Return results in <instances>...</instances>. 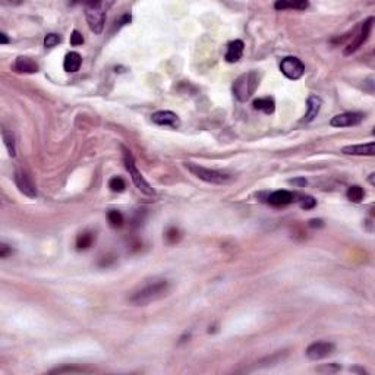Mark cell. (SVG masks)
<instances>
[{
  "mask_svg": "<svg viewBox=\"0 0 375 375\" xmlns=\"http://www.w3.org/2000/svg\"><path fill=\"white\" fill-rule=\"evenodd\" d=\"M169 280L166 279H153L145 281L138 290H135L132 296L129 297V302L136 307H144L154 301H159L169 292Z\"/></svg>",
  "mask_w": 375,
  "mask_h": 375,
  "instance_id": "obj_1",
  "label": "cell"
},
{
  "mask_svg": "<svg viewBox=\"0 0 375 375\" xmlns=\"http://www.w3.org/2000/svg\"><path fill=\"white\" fill-rule=\"evenodd\" d=\"M261 81V73L256 70H249L246 73H242L239 78H236L232 87V93L236 100L246 101L252 97V94L256 91L258 85Z\"/></svg>",
  "mask_w": 375,
  "mask_h": 375,
  "instance_id": "obj_2",
  "label": "cell"
},
{
  "mask_svg": "<svg viewBox=\"0 0 375 375\" xmlns=\"http://www.w3.org/2000/svg\"><path fill=\"white\" fill-rule=\"evenodd\" d=\"M106 3L103 2H91L85 5V16L87 22L95 34H101L106 24Z\"/></svg>",
  "mask_w": 375,
  "mask_h": 375,
  "instance_id": "obj_3",
  "label": "cell"
},
{
  "mask_svg": "<svg viewBox=\"0 0 375 375\" xmlns=\"http://www.w3.org/2000/svg\"><path fill=\"white\" fill-rule=\"evenodd\" d=\"M186 169L197 176L198 179H201L207 183H213V185H224L232 180V176L223 173V172H217V170H211L207 167H202L200 164H194V163H186Z\"/></svg>",
  "mask_w": 375,
  "mask_h": 375,
  "instance_id": "obj_4",
  "label": "cell"
},
{
  "mask_svg": "<svg viewBox=\"0 0 375 375\" xmlns=\"http://www.w3.org/2000/svg\"><path fill=\"white\" fill-rule=\"evenodd\" d=\"M123 151H125V153H123L125 167H126V170L129 172V174H131L135 186L138 188L142 194H145V195H154V189L149 186V183L145 180V177H144L142 173L136 169V164H135V160L134 157H132V154H131V151H128V149H123Z\"/></svg>",
  "mask_w": 375,
  "mask_h": 375,
  "instance_id": "obj_5",
  "label": "cell"
},
{
  "mask_svg": "<svg viewBox=\"0 0 375 375\" xmlns=\"http://www.w3.org/2000/svg\"><path fill=\"white\" fill-rule=\"evenodd\" d=\"M280 70L286 78L295 81L299 80L305 73V65L302 63L301 59L293 57V56H289V57H284L281 60Z\"/></svg>",
  "mask_w": 375,
  "mask_h": 375,
  "instance_id": "obj_6",
  "label": "cell"
},
{
  "mask_svg": "<svg viewBox=\"0 0 375 375\" xmlns=\"http://www.w3.org/2000/svg\"><path fill=\"white\" fill-rule=\"evenodd\" d=\"M14 180L15 185L18 186V189L27 195L29 198H35L37 197V188H35V183L32 180V177L25 172V170H21L18 169L14 174Z\"/></svg>",
  "mask_w": 375,
  "mask_h": 375,
  "instance_id": "obj_7",
  "label": "cell"
},
{
  "mask_svg": "<svg viewBox=\"0 0 375 375\" xmlns=\"http://www.w3.org/2000/svg\"><path fill=\"white\" fill-rule=\"evenodd\" d=\"M374 21H375L374 16H369V18H368V19L362 24L361 29H359V32H358V35L355 37V40L352 41L348 47H346V50H345V54H346V56L355 53V52L361 47L362 44L369 39V34H371V31H372Z\"/></svg>",
  "mask_w": 375,
  "mask_h": 375,
  "instance_id": "obj_8",
  "label": "cell"
},
{
  "mask_svg": "<svg viewBox=\"0 0 375 375\" xmlns=\"http://www.w3.org/2000/svg\"><path fill=\"white\" fill-rule=\"evenodd\" d=\"M335 346L331 342H315L307 349V356L311 361H321L334 353Z\"/></svg>",
  "mask_w": 375,
  "mask_h": 375,
  "instance_id": "obj_9",
  "label": "cell"
},
{
  "mask_svg": "<svg viewBox=\"0 0 375 375\" xmlns=\"http://www.w3.org/2000/svg\"><path fill=\"white\" fill-rule=\"evenodd\" d=\"M363 113H355V111H349V113H342L334 116L330 125L334 128H348V126H356L363 121Z\"/></svg>",
  "mask_w": 375,
  "mask_h": 375,
  "instance_id": "obj_10",
  "label": "cell"
},
{
  "mask_svg": "<svg viewBox=\"0 0 375 375\" xmlns=\"http://www.w3.org/2000/svg\"><path fill=\"white\" fill-rule=\"evenodd\" d=\"M151 121L156 125H160V126H170V128H177L180 125L179 121V116L173 113V111H169V110H160V111H156L151 115Z\"/></svg>",
  "mask_w": 375,
  "mask_h": 375,
  "instance_id": "obj_11",
  "label": "cell"
},
{
  "mask_svg": "<svg viewBox=\"0 0 375 375\" xmlns=\"http://www.w3.org/2000/svg\"><path fill=\"white\" fill-rule=\"evenodd\" d=\"M293 201H296V194L290 192V191H276L273 194H270L268 197V204L274 205V207H284L289 205Z\"/></svg>",
  "mask_w": 375,
  "mask_h": 375,
  "instance_id": "obj_12",
  "label": "cell"
},
{
  "mask_svg": "<svg viewBox=\"0 0 375 375\" xmlns=\"http://www.w3.org/2000/svg\"><path fill=\"white\" fill-rule=\"evenodd\" d=\"M343 154L348 156H374L375 154V144L374 141L368 144H359V145H348L342 148Z\"/></svg>",
  "mask_w": 375,
  "mask_h": 375,
  "instance_id": "obj_13",
  "label": "cell"
},
{
  "mask_svg": "<svg viewBox=\"0 0 375 375\" xmlns=\"http://www.w3.org/2000/svg\"><path fill=\"white\" fill-rule=\"evenodd\" d=\"M15 70L21 72V73H35V72H39V65L31 57L19 56L15 60Z\"/></svg>",
  "mask_w": 375,
  "mask_h": 375,
  "instance_id": "obj_14",
  "label": "cell"
},
{
  "mask_svg": "<svg viewBox=\"0 0 375 375\" xmlns=\"http://www.w3.org/2000/svg\"><path fill=\"white\" fill-rule=\"evenodd\" d=\"M243 49H245V44L242 40H235L230 41L228 44V52H226V60L229 63H236L243 54Z\"/></svg>",
  "mask_w": 375,
  "mask_h": 375,
  "instance_id": "obj_15",
  "label": "cell"
},
{
  "mask_svg": "<svg viewBox=\"0 0 375 375\" xmlns=\"http://www.w3.org/2000/svg\"><path fill=\"white\" fill-rule=\"evenodd\" d=\"M308 110H307V113H305V116H304V119L302 122H305V123H309V122H312L315 118H317V115L320 113V108H321V98L320 97H317V95H311L308 98Z\"/></svg>",
  "mask_w": 375,
  "mask_h": 375,
  "instance_id": "obj_16",
  "label": "cell"
},
{
  "mask_svg": "<svg viewBox=\"0 0 375 375\" xmlns=\"http://www.w3.org/2000/svg\"><path fill=\"white\" fill-rule=\"evenodd\" d=\"M81 63H82V57L80 53L77 52H70L65 56V60H63V69L66 72H77L80 70Z\"/></svg>",
  "mask_w": 375,
  "mask_h": 375,
  "instance_id": "obj_17",
  "label": "cell"
},
{
  "mask_svg": "<svg viewBox=\"0 0 375 375\" xmlns=\"http://www.w3.org/2000/svg\"><path fill=\"white\" fill-rule=\"evenodd\" d=\"M254 108L255 110H259V111H264L266 115H271L274 113L276 110V103L273 98L270 97H264V98H258L254 101Z\"/></svg>",
  "mask_w": 375,
  "mask_h": 375,
  "instance_id": "obj_18",
  "label": "cell"
},
{
  "mask_svg": "<svg viewBox=\"0 0 375 375\" xmlns=\"http://www.w3.org/2000/svg\"><path fill=\"white\" fill-rule=\"evenodd\" d=\"M309 6L308 2H277L276 5H274V8L277 9V11H283V9H307Z\"/></svg>",
  "mask_w": 375,
  "mask_h": 375,
  "instance_id": "obj_19",
  "label": "cell"
},
{
  "mask_svg": "<svg viewBox=\"0 0 375 375\" xmlns=\"http://www.w3.org/2000/svg\"><path fill=\"white\" fill-rule=\"evenodd\" d=\"M94 242V235L91 232H82L77 238V248L78 249H88Z\"/></svg>",
  "mask_w": 375,
  "mask_h": 375,
  "instance_id": "obj_20",
  "label": "cell"
},
{
  "mask_svg": "<svg viewBox=\"0 0 375 375\" xmlns=\"http://www.w3.org/2000/svg\"><path fill=\"white\" fill-rule=\"evenodd\" d=\"M363 195H365V192L359 185H353L348 189V198L352 202H356V204L361 202L363 200Z\"/></svg>",
  "mask_w": 375,
  "mask_h": 375,
  "instance_id": "obj_21",
  "label": "cell"
},
{
  "mask_svg": "<svg viewBox=\"0 0 375 375\" xmlns=\"http://www.w3.org/2000/svg\"><path fill=\"white\" fill-rule=\"evenodd\" d=\"M108 223L111 228H122L123 226V215L121 211H116V210H110L107 214Z\"/></svg>",
  "mask_w": 375,
  "mask_h": 375,
  "instance_id": "obj_22",
  "label": "cell"
},
{
  "mask_svg": "<svg viewBox=\"0 0 375 375\" xmlns=\"http://www.w3.org/2000/svg\"><path fill=\"white\" fill-rule=\"evenodd\" d=\"M2 136H3V142H5V145L8 148V153H9V156H15V138L14 134L12 132H9V131H3L2 132Z\"/></svg>",
  "mask_w": 375,
  "mask_h": 375,
  "instance_id": "obj_23",
  "label": "cell"
},
{
  "mask_svg": "<svg viewBox=\"0 0 375 375\" xmlns=\"http://www.w3.org/2000/svg\"><path fill=\"white\" fill-rule=\"evenodd\" d=\"M108 188L113 191V192H123L126 189V183L122 177H111L110 182H108Z\"/></svg>",
  "mask_w": 375,
  "mask_h": 375,
  "instance_id": "obj_24",
  "label": "cell"
},
{
  "mask_svg": "<svg viewBox=\"0 0 375 375\" xmlns=\"http://www.w3.org/2000/svg\"><path fill=\"white\" fill-rule=\"evenodd\" d=\"M179 239H180V232H179V229L170 228L167 232H166V241L169 242V243H176V242H179Z\"/></svg>",
  "mask_w": 375,
  "mask_h": 375,
  "instance_id": "obj_25",
  "label": "cell"
},
{
  "mask_svg": "<svg viewBox=\"0 0 375 375\" xmlns=\"http://www.w3.org/2000/svg\"><path fill=\"white\" fill-rule=\"evenodd\" d=\"M60 41H62V39H60L57 34H47L46 39H44V46H46L47 49H52L54 46H57Z\"/></svg>",
  "mask_w": 375,
  "mask_h": 375,
  "instance_id": "obj_26",
  "label": "cell"
},
{
  "mask_svg": "<svg viewBox=\"0 0 375 375\" xmlns=\"http://www.w3.org/2000/svg\"><path fill=\"white\" fill-rule=\"evenodd\" d=\"M317 205V201L312 198V197H302V200H301V207L304 208V210H312L314 207Z\"/></svg>",
  "mask_w": 375,
  "mask_h": 375,
  "instance_id": "obj_27",
  "label": "cell"
},
{
  "mask_svg": "<svg viewBox=\"0 0 375 375\" xmlns=\"http://www.w3.org/2000/svg\"><path fill=\"white\" fill-rule=\"evenodd\" d=\"M84 43V37H82V34H81L80 31H73L72 32V35H70V44L72 46H81Z\"/></svg>",
  "mask_w": 375,
  "mask_h": 375,
  "instance_id": "obj_28",
  "label": "cell"
},
{
  "mask_svg": "<svg viewBox=\"0 0 375 375\" xmlns=\"http://www.w3.org/2000/svg\"><path fill=\"white\" fill-rule=\"evenodd\" d=\"M12 254V249L8 246V245H5V243H2V246H0V256L2 258H6L8 255Z\"/></svg>",
  "mask_w": 375,
  "mask_h": 375,
  "instance_id": "obj_29",
  "label": "cell"
},
{
  "mask_svg": "<svg viewBox=\"0 0 375 375\" xmlns=\"http://www.w3.org/2000/svg\"><path fill=\"white\" fill-rule=\"evenodd\" d=\"M292 185H295V186H305L307 185V179L305 177H297V179H290L289 180Z\"/></svg>",
  "mask_w": 375,
  "mask_h": 375,
  "instance_id": "obj_30",
  "label": "cell"
},
{
  "mask_svg": "<svg viewBox=\"0 0 375 375\" xmlns=\"http://www.w3.org/2000/svg\"><path fill=\"white\" fill-rule=\"evenodd\" d=\"M309 228H322L324 226V223H322V220L320 218H312V220H309Z\"/></svg>",
  "mask_w": 375,
  "mask_h": 375,
  "instance_id": "obj_31",
  "label": "cell"
},
{
  "mask_svg": "<svg viewBox=\"0 0 375 375\" xmlns=\"http://www.w3.org/2000/svg\"><path fill=\"white\" fill-rule=\"evenodd\" d=\"M0 43H2V44H8V43H9V39H8V35H6L5 32L0 34Z\"/></svg>",
  "mask_w": 375,
  "mask_h": 375,
  "instance_id": "obj_32",
  "label": "cell"
}]
</instances>
